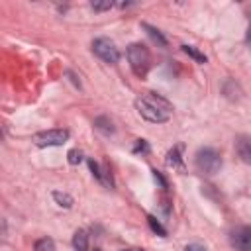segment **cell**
<instances>
[{"mask_svg":"<svg viewBox=\"0 0 251 251\" xmlns=\"http://www.w3.org/2000/svg\"><path fill=\"white\" fill-rule=\"evenodd\" d=\"M135 108L139 112V116L151 124H165L169 122L171 118V112H173V106L163 98L159 96L157 92H147L143 96H139L135 100Z\"/></svg>","mask_w":251,"mask_h":251,"instance_id":"1","label":"cell"},{"mask_svg":"<svg viewBox=\"0 0 251 251\" xmlns=\"http://www.w3.org/2000/svg\"><path fill=\"white\" fill-rule=\"evenodd\" d=\"M126 53H127V61H129L131 71H133L139 78H143V76L147 75V71H149V61H151L147 47H145L143 43H131Z\"/></svg>","mask_w":251,"mask_h":251,"instance_id":"2","label":"cell"},{"mask_svg":"<svg viewBox=\"0 0 251 251\" xmlns=\"http://www.w3.org/2000/svg\"><path fill=\"white\" fill-rule=\"evenodd\" d=\"M194 163H196V169L204 175H216L222 169V157L214 147L198 149L196 157H194Z\"/></svg>","mask_w":251,"mask_h":251,"instance_id":"3","label":"cell"},{"mask_svg":"<svg viewBox=\"0 0 251 251\" xmlns=\"http://www.w3.org/2000/svg\"><path fill=\"white\" fill-rule=\"evenodd\" d=\"M92 51H94L96 57H100L104 63H110V65H116L118 59H120L118 47L110 39H106V37H96L92 41Z\"/></svg>","mask_w":251,"mask_h":251,"instance_id":"4","label":"cell"},{"mask_svg":"<svg viewBox=\"0 0 251 251\" xmlns=\"http://www.w3.org/2000/svg\"><path fill=\"white\" fill-rule=\"evenodd\" d=\"M67 139H69L67 129H47V131H39L31 137V141L37 147H57V145H63Z\"/></svg>","mask_w":251,"mask_h":251,"instance_id":"5","label":"cell"},{"mask_svg":"<svg viewBox=\"0 0 251 251\" xmlns=\"http://www.w3.org/2000/svg\"><path fill=\"white\" fill-rule=\"evenodd\" d=\"M235 251H251V226H239L231 231L229 237Z\"/></svg>","mask_w":251,"mask_h":251,"instance_id":"6","label":"cell"},{"mask_svg":"<svg viewBox=\"0 0 251 251\" xmlns=\"http://www.w3.org/2000/svg\"><path fill=\"white\" fill-rule=\"evenodd\" d=\"M235 151H237V155H239V159H241L243 163L251 165V137H245V135L237 137V141H235Z\"/></svg>","mask_w":251,"mask_h":251,"instance_id":"7","label":"cell"},{"mask_svg":"<svg viewBox=\"0 0 251 251\" xmlns=\"http://www.w3.org/2000/svg\"><path fill=\"white\" fill-rule=\"evenodd\" d=\"M167 165L173 167V169H180V171L184 169V165H182V145H176L167 153Z\"/></svg>","mask_w":251,"mask_h":251,"instance_id":"8","label":"cell"},{"mask_svg":"<svg viewBox=\"0 0 251 251\" xmlns=\"http://www.w3.org/2000/svg\"><path fill=\"white\" fill-rule=\"evenodd\" d=\"M73 247H75V251H88V233L84 229H76L75 231Z\"/></svg>","mask_w":251,"mask_h":251,"instance_id":"9","label":"cell"},{"mask_svg":"<svg viewBox=\"0 0 251 251\" xmlns=\"http://www.w3.org/2000/svg\"><path fill=\"white\" fill-rule=\"evenodd\" d=\"M141 25H143V29H147V33L151 35V39H153V41H157L161 47H165V45H167V39L163 37V33H161L157 27H153V25H149V24H141Z\"/></svg>","mask_w":251,"mask_h":251,"instance_id":"10","label":"cell"},{"mask_svg":"<svg viewBox=\"0 0 251 251\" xmlns=\"http://www.w3.org/2000/svg\"><path fill=\"white\" fill-rule=\"evenodd\" d=\"M182 51H184L188 57H192L196 63H206V61H208V57H206L202 51H198L196 47H192V45H182Z\"/></svg>","mask_w":251,"mask_h":251,"instance_id":"11","label":"cell"},{"mask_svg":"<svg viewBox=\"0 0 251 251\" xmlns=\"http://www.w3.org/2000/svg\"><path fill=\"white\" fill-rule=\"evenodd\" d=\"M94 126H96L100 131H104V133H114V124H112L106 116H98V118L94 120Z\"/></svg>","mask_w":251,"mask_h":251,"instance_id":"12","label":"cell"},{"mask_svg":"<svg viewBox=\"0 0 251 251\" xmlns=\"http://www.w3.org/2000/svg\"><path fill=\"white\" fill-rule=\"evenodd\" d=\"M53 200H55L61 208H71V206H73V196H69L67 192L55 190V192H53Z\"/></svg>","mask_w":251,"mask_h":251,"instance_id":"13","label":"cell"},{"mask_svg":"<svg viewBox=\"0 0 251 251\" xmlns=\"http://www.w3.org/2000/svg\"><path fill=\"white\" fill-rule=\"evenodd\" d=\"M53 249H55V243L49 237H41L33 243V251H53Z\"/></svg>","mask_w":251,"mask_h":251,"instance_id":"14","label":"cell"},{"mask_svg":"<svg viewBox=\"0 0 251 251\" xmlns=\"http://www.w3.org/2000/svg\"><path fill=\"white\" fill-rule=\"evenodd\" d=\"M147 222H149V227H151L155 233H159L161 237H165V235H167V229H165V227H163V226H161L153 216H147Z\"/></svg>","mask_w":251,"mask_h":251,"instance_id":"15","label":"cell"},{"mask_svg":"<svg viewBox=\"0 0 251 251\" xmlns=\"http://www.w3.org/2000/svg\"><path fill=\"white\" fill-rule=\"evenodd\" d=\"M90 6H92L94 12H106V10H110L114 6V2L112 0H104V2H92Z\"/></svg>","mask_w":251,"mask_h":251,"instance_id":"16","label":"cell"},{"mask_svg":"<svg viewBox=\"0 0 251 251\" xmlns=\"http://www.w3.org/2000/svg\"><path fill=\"white\" fill-rule=\"evenodd\" d=\"M67 161H69L71 165H78V163L82 161V153H80L78 149H71V151L67 153Z\"/></svg>","mask_w":251,"mask_h":251,"instance_id":"17","label":"cell"},{"mask_svg":"<svg viewBox=\"0 0 251 251\" xmlns=\"http://www.w3.org/2000/svg\"><path fill=\"white\" fill-rule=\"evenodd\" d=\"M149 153V145H147V141L145 139H137V143H135V147H133V153Z\"/></svg>","mask_w":251,"mask_h":251,"instance_id":"18","label":"cell"},{"mask_svg":"<svg viewBox=\"0 0 251 251\" xmlns=\"http://www.w3.org/2000/svg\"><path fill=\"white\" fill-rule=\"evenodd\" d=\"M153 178H155V182L161 184V188H167V180L163 178V175H161L159 171H153Z\"/></svg>","mask_w":251,"mask_h":251,"instance_id":"19","label":"cell"},{"mask_svg":"<svg viewBox=\"0 0 251 251\" xmlns=\"http://www.w3.org/2000/svg\"><path fill=\"white\" fill-rule=\"evenodd\" d=\"M184 251H206V249L202 245H198V243H190V245L184 247Z\"/></svg>","mask_w":251,"mask_h":251,"instance_id":"20","label":"cell"},{"mask_svg":"<svg viewBox=\"0 0 251 251\" xmlns=\"http://www.w3.org/2000/svg\"><path fill=\"white\" fill-rule=\"evenodd\" d=\"M122 251H129V249H122Z\"/></svg>","mask_w":251,"mask_h":251,"instance_id":"21","label":"cell"},{"mask_svg":"<svg viewBox=\"0 0 251 251\" xmlns=\"http://www.w3.org/2000/svg\"><path fill=\"white\" fill-rule=\"evenodd\" d=\"M94 251H102V249H94Z\"/></svg>","mask_w":251,"mask_h":251,"instance_id":"22","label":"cell"}]
</instances>
